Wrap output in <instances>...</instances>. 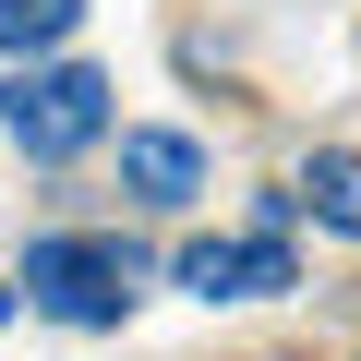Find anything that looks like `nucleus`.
Returning <instances> with one entry per match:
<instances>
[{
    "instance_id": "obj_5",
    "label": "nucleus",
    "mask_w": 361,
    "mask_h": 361,
    "mask_svg": "<svg viewBox=\"0 0 361 361\" xmlns=\"http://www.w3.org/2000/svg\"><path fill=\"white\" fill-rule=\"evenodd\" d=\"M289 193H301V205H313V217H325L337 241H361V157H349V145H325V157H313V169L289 180Z\"/></svg>"
},
{
    "instance_id": "obj_4",
    "label": "nucleus",
    "mask_w": 361,
    "mask_h": 361,
    "mask_svg": "<svg viewBox=\"0 0 361 361\" xmlns=\"http://www.w3.org/2000/svg\"><path fill=\"white\" fill-rule=\"evenodd\" d=\"M121 180L145 205H193L205 193V157H193V133H121Z\"/></svg>"
},
{
    "instance_id": "obj_6",
    "label": "nucleus",
    "mask_w": 361,
    "mask_h": 361,
    "mask_svg": "<svg viewBox=\"0 0 361 361\" xmlns=\"http://www.w3.org/2000/svg\"><path fill=\"white\" fill-rule=\"evenodd\" d=\"M73 13H85V0H0V49H13V61H25V49H61Z\"/></svg>"
},
{
    "instance_id": "obj_7",
    "label": "nucleus",
    "mask_w": 361,
    "mask_h": 361,
    "mask_svg": "<svg viewBox=\"0 0 361 361\" xmlns=\"http://www.w3.org/2000/svg\"><path fill=\"white\" fill-rule=\"evenodd\" d=\"M0 325H13V289H0Z\"/></svg>"
},
{
    "instance_id": "obj_2",
    "label": "nucleus",
    "mask_w": 361,
    "mask_h": 361,
    "mask_svg": "<svg viewBox=\"0 0 361 361\" xmlns=\"http://www.w3.org/2000/svg\"><path fill=\"white\" fill-rule=\"evenodd\" d=\"M0 133H13L37 169L85 157V145L109 133V73H97V61H25L13 85H0Z\"/></svg>"
},
{
    "instance_id": "obj_1",
    "label": "nucleus",
    "mask_w": 361,
    "mask_h": 361,
    "mask_svg": "<svg viewBox=\"0 0 361 361\" xmlns=\"http://www.w3.org/2000/svg\"><path fill=\"white\" fill-rule=\"evenodd\" d=\"M13 289L37 313H61V325H121L133 289H145V253L121 229H49V241H25V277Z\"/></svg>"
},
{
    "instance_id": "obj_3",
    "label": "nucleus",
    "mask_w": 361,
    "mask_h": 361,
    "mask_svg": "<svg viewBox=\"0 0 361 361\" xmlns=\"http://www.w3.org/2000/svg\"><path fill=\"white\" fill-rule=\"evenodd\" d=\"M169 277L193 289V301H277V289H301L277 229H253V241H180V265H169Z\"/></svg>"
}]
</instances>
